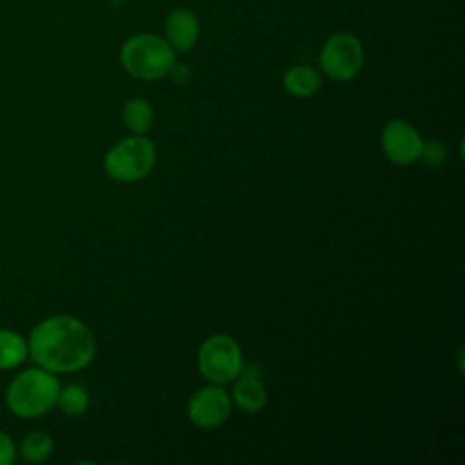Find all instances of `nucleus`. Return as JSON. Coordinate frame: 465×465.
I'll list each match as a JSON object with an SVG mask.
<instances>
[{"label": "nucleus", "mask_w": 465, "mask_h": 465, "mask_svg": "<svg viewBox=\"0 0 465 465\" xmlns=\"http://www.w3.org/2000/svg\"><path fill=\"white\" fill-rule=\"evenodd\" d=\"M232 409L231 394L223 385L209 383L200 387L187 403L189 421L200 429H214L227 421Z\"/></svg>", "instance_id": "7"}, {"label": "nucleus", "mask_w": 465, "mask_h": 465, "mask_svg": "<svg viewBox=\"0 0 465 465\" xmlns=\"http://www.w3.org/2000/svg\"><path fill=\"white\" fill-rule=\"evenodd\" d=\"M29 358L27 340L7 327H0V371L20 367Z\"/></svg>", "instance_id": "11"}, {"label": "nucleus", "mask_w": 465, "mask_h": 465, "mask_svg": "<svg viewBox=\"0 0 465 465\" xmlns=\"http://www.w3.org/2000/svg\"><path fill=\"white\" fill-rule=\"evenodd\" d=\"M120 64L134 78L158 80L174 65V49L154 33H140L124 42Z\"/></svg>", "instance_id": "3"}, {"label": "nucleus", "mask_w": 465, "mask_h": 465, "mask_svg": "<svg viewBox=\"0 0 465 465\" xmlns=\"http://www.w3.org/2000/svg\"><path fill=\"white\" fill-rule=\"evenodd\" d=\"M122 118L134 134H145L153 125V107L145 98H129L122 107Z\"/></svg>", "instance_id": "14"}, {"label": "nucleus", "mask_w": 465, "mask_h": 465, "mask_svg": "<svg viewBox=\"0 0 465 465\" xmlns=\"http://www.w3.org/2000/svg\"><path fill=\"white\" fill-rule=\"evenodd\" d=\"M62 389L54 372L35 365L15 374L5 389V405L18 418H40L56 407Z\"/></svg>", "instance_id": "2"}, {"label": "nucleus", "mask_w": 465, "mask_h": 465, "mask_svg": "<svg viewBox=\"0 0 465 465\" xmlns=\"http://www.w3.org/2000/svg\"><path fill=\"white\" fill-rule=\"evenodd\" d=\"M232 389H231V400L234 401V405L243 411V412H260L265 403H267V389L262 383V380H258V376L251 374V372H242L231 381Z\"/></svg>", "instance_id": "10"}, {"label": "nucleus", "mask_w": 465, "mask_h": 465, "mask_svg": "<svg viewBox=\"0 0 465 465\" xmlns=\"http://www.w3.org/2000/svg\"><path fill=\"white\" fill-rule=\"evenodd\" d=\"M56 407L65 414V416H80L87 411L89 407V392L85 387L78 383H71L60 389Z\"/></svg>", "instance_id": "15"}, {"label": "nucleus", "mask_w": 465, "mask_h": 465, "mask_svg": "<svg viewBox=\"0 0 465 465\" xmlns=\"http://www.w3.org/2000/svg\"><path fill=\"white\" fill-rule=\"evenodd\" d=\"M423 142L420 131L401 118L389 120L380 134L383 154L396 165H409L420 160Z\"/></svg>", "instance_id": "8"}, {"label": "nucleus", "mask_w": 465, "mask_h": 465, "mask_svg": "<svg viewBox=\"0 0 465 465\" xmlns=\"http://www.w3.org/2000/svg\"><path fill=\"white\" fill-rule=\"evenodd\" d=\"M200 25L193 11L178 7L165 18V40L174 51H189L198 40Z\"/></svg>", "instance_id": "9"}, {"label": "nucleus", "mask_w": 465, "mask_h": 465, "mask_svg": "<svg viewBox=\"0 0 465 465\" xmlns=\"http://www.w3.org/2000/svg\"><path fill=\"white\" fill-rule=\"evenodd\" d=\"M200 374L216 385L231 383L243 369V354L238 341L223 332L205 338L196 354Z\"/></svg>", "instance_id": "5"}, {"label": "nucleus", "mask_w": 465, "mask_h": 465, "mask_svg": "<svg viewBox=\"0 0 465 465\" xmlns=\"http://www.w3.org/2000/svg\"><path fill=\"white\" fill-rule=\"evenodd\" d=\"M363 60V45L351 33H334L320 51L322 71L336 82L352 80L361 71Z\"/></svg>", "instance_id": "6"}, {"label": "nucleus", "mask_w": 465, "mask_h": 465, "mask_svg": "<svg viewBox=\"0 0 465 465\" xmlns=\"http://www.w3.org/2000/svg\"><path fill=\"white\" fill-rule=\"evenodd\" d=\"M16 458L18 454L13 438L7 432L0 430V465H13Z\"/></svg>", "instance_id": "17"}, {"label": "nucleus", "mask_w": 465, "mask_h": 465, "mask_svg": "<svg viewBox=\"0 0 465 465\" xmlns=\"http://www.w3.org/2000/svg\"><path fill=\"white\" fill-rule=\"evenodd\" d=\"M156 149L145 134H131L116 142L104 156V171L111 180L133 183L143 180L154 167Z\"/></svg>", "instance_id": "4"}, {"label": "nucleus", "mask_w": 465, "mask_h": 465, "mask_svg": "<svg viewBox=\"0 0 465 465\" xmlns=\"http://www.w3.org/2000/svg\"><path fill=\"white\" fill-rule=\"evenodd\" d=\"M27 347L29 358L54 374L85 369L96 352L91 329L71 314H53L40 320L29 332Z\"/></svg>", "instance_id": "1"}, {"label": "nucleus", "mask_w": 465, "mask_h": 465, "mask_svg": "<svg viewBox=\"0 0 465 465\" xmlns=\"http://www.w3.org/2000/svg\"><path fill=\"white\" fill-rule=\"evenodd\" d=\"M54 450V441L53 438L44 432V430H31L27 432L18 447H16V454L29 463H42L45 461Z\"/></svg>", "instance_id": "13"}, {"label": "nucleus", "mask_w": 465, "mask_h": 465, "mask_svg": "<svg viewBox=\"0 0 465 465\" xmlns=\"http://www.w3.org/2000/svg\"><path fill=\"white\" fill-rule=\"evenodd\" d=\"M169 74H171V76H173V80H174V82H178V84H183V82H187V80H189V76H191L189 69H187L185 65H180V64H176V62H174V65L171 67Z\"/></svg>", "instance_id": "18"}, {"label": "nucleus", "mask_w": 465, "mask_h": 465, "mask_svg": "<svg viewBox=\"0 0 465 465\" xmlns=\"http://www.w3.org/2000/svg\"><path fill=\"white\" fill-rule=\"evenodd\" d=\"M445 154H447L445 145L440 140H429V142H423L420 158L429 165H440L445 160Z\"/></svg>", "instance_id": "16"}, {"label": "nucleus", "mask_w": 465, "mask_h": 465, "mask_svg": "<svg viewBox=\"0 0 465 465\" xmlns=\"http://www.w3.org/2000/svg\"><path fill=\"white\" fill-rule=\"evenodd\" d=\"M322 85V76L314 67L309 65H294L283 74V89L296 96L305 98L314 94Z\"/></svg>", "instance_id": "12"}]
</instances>
